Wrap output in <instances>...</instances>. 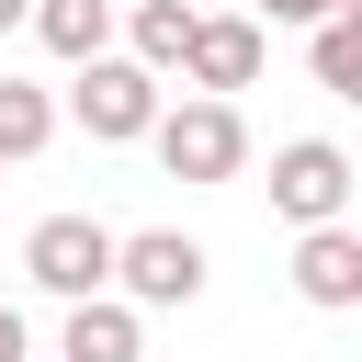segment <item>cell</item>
<instances>
[{"mask_svg": "<svg viewBox=\"0 0 362 362\" xmlns=\"http://www.w3.org/2000/svg\"><path fill=\"white\" fill-rule=\"evenodd\" d=\"M147 147H158V170H170V181H238V170H249V113L192 90V102H158Z\"/></svg>", "mask_w": 362, "mask_h": 362, "instance_id": "6da1fadb", "label": "cell"}, {"mask_svg": "<svg viewBox=\"0 0 362 362\" xmlns=\"http://www.w3.org/2000/svg\"><path fill=\"white\" fill-rule=\"evenodd\" d=\"M272 215L305 238V226H351V147L339 136H283L272 147Z\"/></svg>", "mask_w": 362, "mask_h": 362, "instance_id": "7a4b0ae2", "label": "cell"}, {"mask_svg": "<svg viewBox=\"0 0 362 362\" xmlns=\"http://www.w3.org/2000/svg\"><path fill=\"white\" fill-rule=\"evenodd\" d=\"M23 283L57 294V305L113 294V226H102V215H45V226L23 238Z\"/></svg>", "mask_w": 362, "mask_h": 362, "instance_id": "3957f363", "label": "cell"}, {"mask_svg": "<svg viewBox=\"0 0 362 362\" xmlns=\"http://www.w3.org/2000/svg\"><path fill=\"white\" fill-rule=\"evenodd\" d=\"M68 113L90 124V147H136L158 124V79L136 57H90V68H68Z\"/></svg>", "mask_w": 362, "mask_h": 362, "instance_id": "277c9868", "label": "cell"}, {"mask_svg": "<svg viewBox=\"0 0 362 362\" xmlns=\"http://www.w3.org/2000/svg\"><path fill=\"white\" fill-rule=\"evenodd\" d=\"M113 294L147 317V305H192L204 294V238H181V226H136V238H113Z\"/></svg>", "mask_w": 362, "mask_h": 362, "instance_id": "5b68a950", "label": "cell"}, {"mask_svg": "<svg viewBox=\"0 0 362 362\" xmlns=\"http://www.w3.org/2000/svg\"><path fill=\"white\" fill-rule=\"evenodd\" d=\"M260 45H272V34H260L249 11H192V45H181V79H192L204 102H238V90L260 79Z\"/></svg>", "mask_w": 362, "mask_h": 362, "instance_id": "8992f818", "label": "cell"}, {"mask_svg": "<svg viewBox=\"0 0 362 362\" xmlns=\"http://www.w3.org/2000/svg\"><path fill=\"white\" fill-rule=\"evenodd\" d=\"M294 294L317 317H351L362 305V226H305L294 238Z\"/></svg>", "mask_w": 362, "mask_h": 362, "instance_id": "52a82bcc", "label": "cell"}, {"mask_svg": "<svg viewBox=\"0 0 362 362\" xmlns=\"http://www.w3.org/2000/svg\"><path fill=\"white\" fill-rule=\"evenodd\" d=\"M57 362H147V317H136L124 294H90V305H68Z\"/></svg>", "mask_w": 362, "mask_h": 362, "instance_id": "ba28073f", "label": "cell"}, {"mask_svg": "<svg viewBox=\"0 0 362 362\" xmlns=\"http://www.w3.org/2000/svg\"><path fill=\"white\" fill-rule=\"evenodd\" d=\"M23 23H34V45H45V57H68V68L113 57V0H34Z\"/></svg>", "mask_w": 362, "mask_h": 362, "instance_id": "9c48e42d", "label": "cell"}, {"mask_svg": "<svg viewBox=\"0 0 362 362\" xmlns=\"http://www.w3.org/2000/svg\"><path fill=\"white\" fill-rule=\"evenodd\" d=\"M181 45H192V0H136L124 11V57L158 79V68H181Z\"/></svg>", "mask_w": 362, "mask_h": 362, "instance_id": "30bf717a", "label": "cell"}, {"mask_svg": "<svg viewBox=\"0 0 362 362\" xmlns=\"http://www.w3.org/2000/svg\"><path fill=\"white\" fill-rule=\"evenodd\" d=\"M45 147H57V90L0 79V170H11V158H45Z\"/></svg>", "mask_w": 362, "mask_h": 362, "instance_id": "8fae6325", "label": "cell"}, {"mask_svg": "<svg viewBox=\"0 0 362 362\" xmlns=\"http://www.w3.org/2000/svg\"><path fill=\"white\" fill-rule=\"evenodd\" d=\"M305 68H317V90L362 102V11H328V23H317V45H305Z\"/></svg>", "mask_w": 362, "mask_h": 362, "instance_id": "7c38bea8", "label": "cell"}, {"mask_svg": "<svg viewBox=\"0 0 362 362\" xmlns=\"http://www.w3.org/2000/svg\"><path fill=\"white\" fill-rule=\"evenodd\" d=\"M328 11H362V0H249V23H328Z\"/></svg>", "mask_w": 362, "mask_h": 362, "instance_id": "4fadbf2b", "label": "cell"}, {"mask_svg": "<svg viewBox=\"0 0 362 362\" xmlns=\"http://www.w3.org/2000/svg\"><path fill=\"white\" fill-rule=\"evenodd\" d=\"M0 362H34V328H23V305H0Z\"/></svg>", "mask_w": 362, "mask_h": 362, "instance_id": "5bb4252c", "label": "cell"}, {"mask_svg": "<svg viewBox=\"0 0 362 362\" xmlns=\"http://www.w3.org/2000/svg\"><path fill=\"white\" fill-rule=\"evenodd\" d=\"M23 11H34V0H0V34H11V23H23Z\"/></svg>", "mask_w": 362, "mask_h": 362, "instance_id": "9a60e30c", "label": "cell"}, {"mask_svg": "<svg viewBox=\"0 0 362 362\" xmlns=\"http://www.w3.org/2000/svg\"><path fill=\"white\" fill-rule=\"evenodd\" d=\"M192 11H204V0H192Z\"/></svg>", "mask_w": 362, "mask_h": 362, "instance_id": "2e32d148", "label": "cell"}]
</instances>
